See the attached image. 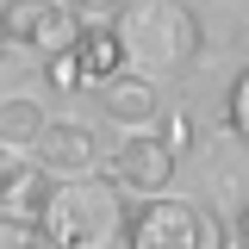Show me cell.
I'll return each instance as SVG.
<instances>
[{"mask_svg":"<svg viewBox=\"0 0 249 249\" xmlns=\"http://www.w3.org/2000/svg\"><path fill=\"white\" fill-rule=\"evenodd\" d=\"M119 44H124V62L150 81H175L199 62V13L187 0H124L119 13Z\"/></svg>","mask_w":249,"mask_h":249,"instance_id":"1","label":"cell"},{"mask_svg":"<svg viewBox=\"0 0 249 249\" xmlns=\"http://www.w3.org/2000/svg\"><path fill=\"white\" fill-rule=\"evenodd\" d=\"M37 224L50 249H119L131 224V199L106 175H75L50 187V206L37 212Z\"/></svg>","mask_w":249,"mask_h":249,"instance_id":"2","label":"cell"},{"mask_svg":"<svg viewBox=\"0 0 249 249\" xmlns=\"http://www.w3.org/2000/svg\"><path fill=\"white\" fill-rule=\"evenodd\" d=\"M124 249H224V224L199 199H143L131 206Z\"/></svg>","mask_w":249,"mask_h":249,"instance_id":"3","label":"cell"},{"mask_svg":"<svg viewBox=\"0 0 249 249\" xmlns=\"http://www.w3.org/2000/svg\"><path fill=\"white\" fill-rule=\"evenodd\" d=\"M0 37H6V50L50 62L62 50H75L81 19L69 13V0H0Z\"/></svg>","mask_w":249,"mask_h":249,"instance_id":"4","label":"cell"},{"mask_svg":"<svg viewBox=\"0 0 249 249\" xmlns=\"http://www.w3.org/2000/svg\"><path fill=\"white\" fill-rule=\"evenodd\" d=\"M175 168H181V156L168 150L156 131H131L119 150L106 156V181L119 187L124 199H137V206L143 199H162L168 181H175Z\"/></svg>","mask_w":249,"mask_h":249,"instance_id":"5","label":"cell"},{"mask_svg":"<svg viewBox=\"0 0 249 249\" xmlns=\"http://www.w3.org/2000/svg\"><path fill=\"white\" fill-rule=\"evenodd\" d=\"M37 168H50L56 181H75V175H100V137H93L81 119H50L44 137L31 143Z\"/></svg>","mask_w":249,"mask_h":249,"instance_id":"6","label":"cell"},{"mask_svg":"<svg viewBox=\"0 0 249 249\" xmlns=\"http://www.w3.org/2000/svg\"><path fill=\"white\" fill-rule=\"evenodd\" d=\"M162 93H156V81L150 75H137V69H124V75H112L106 88H100V112L119 124L124 137L131 131H156V119H162Z\"/></svg>","mask_w":249,"mask_h":249,"instance_id":"7","label":"cell"},{"mask_svg":"<svg viewBox=\"0 0 249 249\" xmlns=\"http://www.w3.org/2000/svg\"><path fill=\"white\" fill-rule=\"evenodd\" d=\"M75 75H81V93H100L112 75H124L131 62H124V44H119V25H81L75 37Z\"/></svg>","mask_w":249,"mask_h":249,"instance_id":"8","label":"cell"},{"mask_svg":"<svg viewBox=\"0 0 249 249\" xmlns=\"http://www.w3.org/2000/svg\"><path fill=\"white\" fill-rule=\"evenodd\" d=\"M50 187H56V175H50V168H37V162H19V175L0 187V212L37 218L44 206H50Z\"/></svg>","mask_w":249,"mask_h":249,"instance_id":"9","label":"cell"},{"mask_svg":"<svg viewBox=\"0 0 249 249\" xmlns=\"http://www.w3.org/2000/svg\"><path fill=\"white\" fill-rule=\"evenodd\" d=\"M44 106H37V100H25V93H6V100H0V143H6V150H31V143H37V137H44Z\"/></svg>","mask_w":249,"mask_h":249,"instance_id":"10","label":"cell"},{"mask_svg":"<svg viewBox=\"0 0 249 249\" xmlns=\"http://www.w3.org/2000/svg\"><path fill=\"white\" fill-rule=\"evenodd\" d=\"M156 137H162L175 156H187V150H193V137H199L193 106H175V100H168V106H162V119H156Z\"/></svg>","mask_w":249,"mask_h":249,"instance_id":"11","label":"cell"},{"mask_svg":"<svg viewBox=\"0 0 249 249\" xmlns=\"http://www.w3.org/2000/svg\"><path fill=\"white\" fill-rule=\"evenodd\" d=\"M0 249H50L44 243V224L19 212H0Z\"/></svg>","mask_w":249,"mask_h":249,"instance_id":"12","label":"cell"},{"mask_svg":"<svg viewBox=\"0 0 249 249\" xmlns=\"http://www.w3.org/2000/svg\"><path fill=\"white\" fill-rule=\"evenodd\" d=\"M224 124H231V131L249 143V62L237 69V81L224 88Z\"/></svg>","mask_w":249,"mask_h":249,"instance_id":"13","label":"cell"},{"mask_svg":"<svg viewBox=\"0 0 249 249\" xmlns=\"http://www.w3.org/2000/svg\"><path fill=\"white\" fill-rule=\"evenodd\" d=\"M69 13H75L81 25H119L124 0H69Z\"/></svg>","mask_w":249,"mask_h":249,"instance_id":"14","label":"cell"},{"mask_svg":"<svg viewBox=\"0 0 249 249\" xmlns=\"http://www.w3.org/2000/svg\"><path fill=\"white\" fill-rule=\"evenodd\" d=\"M44 75H50V88H56V93H81V75H75V56H69V50L44 62Z\"/></svg>","mask_w":249,"mask_h":249,"instance_id":"15","label":"cell"},{"mask_svg":"<svg viewBox=\"0 0 249 249\" xmlns=\"http://www.w3.org/2000/svg\"><path fill=\"white\" fill-rule=\"evenodd\" d=\"M13 175H19V150H6V143H0V187L13 181Z\"/></svg>","mask_w":249,"mask_h":249,"instance_id":"16","label":"cell"},{"mask_svg":"<svg viewBox=\"0 0 249 249\" xmlns=\"http://www.w3.org/2000/svg\"><path fill=\"white\" fill-rule=\"evenodd\" d=\"M231 50L249 62V19H237V31H231Z\"/></svg>","mask_w":249,"mask_h":249,"instance_id":"17","label":"cell"},{"mask_svg":"<svg viewBox=\"0 0 249 249\" xmlns=\"http://www.w3.org/2000/svg\"><path fill=\"white\" fill-rule=\"evenodd\" d=\"M237 249H249V206L237 212Z\"/></svg>","mask_w":249,"mask_h":249,"instance_id":"18","label":"cell"},{"mask_svg":"<svg viewBox=\"0 0 249 249\" xmlns=\"http://www.w3.org/2000/svg\"><path fill=\"white\" fill-rule=\"evenodd\" d=\"M0 50H6V37H0Z\"/></svg>","mask_w":249,"mask_h":249,"instance_id":"19","label":"cell"},{"mask_svg":"<svg viewBox=\"0 0 249 249\" xmlns=\"http://www.w3.org/2000/svg\"><path fill=\"white\" fill-rule=\"evenodd\" d=\"M187 6H193V0H187Z\"/></svg>","mask_w":249,"mask_h":249,"instance_id":"20","label":"cell"}]
</instances>
